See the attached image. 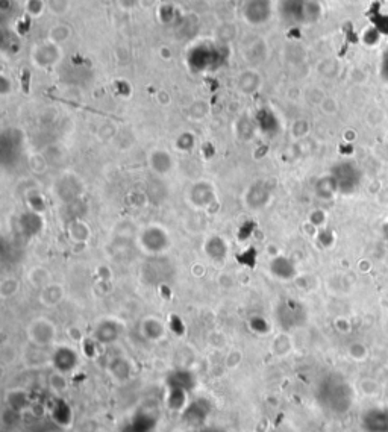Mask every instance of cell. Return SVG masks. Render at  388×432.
I'll return each mask as SVG.
<instances>
[{"mask_svg": "<svg viewBox=\"0 0 388 432\" xmlns=\"http://www.w3.org/2000/svg\"><path fill=\"white\" fill-rule=\"evenodd\" d=\"M62 299V288L56 285H50L43 293V301L46 305H56Z\"/></svg>", "mask_w": 388, "mask_h": 432, "instance_id": "cell-2", "label": "cell"}, {"mask_svg": "<svg viewBox=\"0 0 388 432\" xmlns=\"http://www.w3.org/2000/svg\"><path fill=\"white\" fill-rule=\"evenodd\" d=\"M55 329L49 322L37 320L30 327V337L38 344H47L53 340Z\"/></svg>", "mask_w": 388, "mask_h": 432, "instance_id": "cell-1", "label": "cell"}]
</instances>
